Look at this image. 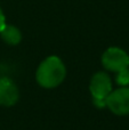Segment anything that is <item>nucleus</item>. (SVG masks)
<instances>
[{"label":"nucleus","instance_id":"f257e3e1","mask_svg":"<svg viewBox=\"0 0 129 130\" xmlns=\"http://www.w3.org/2000/svg\"><path fill=\"white\" fill-rule=\"evenodd\" d=\"M66 76V67L58 56H48L39 64L36 72V80L45 89L58 87Z\"/></svg>","mask_w":129,"mask_h":130},{"label":"nucleus","instance_id":"f03ea898","mask_svg":"<svg viewBox=\"0 0 129 130\" xmlns=\"http://www.w3.org/2000/svg\"><path fill=\"white\" fill-rule=\"evenodd\" d=\"M102 65L110 72H118L129 67V55L119 47H110L102 54Z\"/></svg>","mask_w":129,"mask_h":130},{"label":"nucleus","instance_id":"7ed1b4c3","mask_svg":"<svg viewBox=\"0 0 129 130\" xmlns=\"http://www.w3.org/2000/svg\"><path fill=\"white\" fill-rule=\"evenodd\" d=\"M105 103L113 114L120 117L129 115V87H119L112 90L105 99Z\"/></svg>","mask_w":129,"mask_h":130},{"label":"nucleus","instance_id":"20e7f679","mask_svg":"<svg viewBox=\"0 0 129 130\" xmlns=\"http://www.w3.org/2000/svg\"><path fill=\"white\" fill-rule=\"evenodd\" d=\"M89 91H90L93 99H103L105 101L106 97L112 91V80L111 76L106 72H96L90 79L89 82Z\"/></svg>","mask_w":129,"mask_h":130},{"label":"nucleus","instance_id":"39448f33","mask_svg":"<svg viewBox=\"0 0 129 130\" xmlns=\"http://www.w3.org/2000/svg\"><path fill=\"white\" fill-rule=\"evenodd\" d=\"M20 99V90L16 83L9 78H0V105L10 107Z\"/></svg>","mask_w":129,"mask_h":130},{"label":"nucleus","instance_id":"423d86ee","mask_svg":"<svg viewBox=\"0 0 129 130\" xmlns=\"http://www.w3.org/2000/svg\"><path fill=\"white\" fill-rule=\"evenodd\" d=\"M1 40L9 46H16L22 41V32L18 27L11 24H6L0 31Z\"/></svg>","mask_w":129,"mask_h":130},{"label":"nucleus","instance_id":"0eeeda50","mask_svg":"<svg viewBox=\"0 0 129 130\" xmlns=\"http://www.w3.org/2000/svg\"><path fill=\"white\" fill-rule=\"evenodd\" d=\"M116 81L119 86L121 87H126L129 85V69L122 70V71L118 72V75L116 78Z\"/></svg>","mask_w":129,"mask_h":130},{"label":"nucleus","instance_id":"6e6552de","mask_svg":"<svg viewBox=\"0 0 129 130\" xmlns=\"http://www.w3.org/2000/svg\"><path fill=\"white\" fill-rule=\"evenodd\" d=\"M93 104L98 108H104L106 107V103L103 99H93Z\"/></svg>","mask_w":129,"mask_h":130},{"label":"nucleus","instance_id":"1a4fd4ad","mask_svg":"<svg viewBox=\"0 0 129 130\" xmlns=\"http://www.w3.org/2000/svg\"><path fill=\"white\" fill-rule=\"evenodd\" d=\"M6 25V16H5L4 11H2L1 7H0V31H1V29Z\"/></svg>","mask_w":129,"mask_h":130},{"label":"nucleus","instance_id":"9d476101","mask_svg":"<svg viewBox=\"0 0 129 130\" xmlns=\"http://www.w3.org/2000/svg\"><path fill=\"white\" fill-rule=\"evenodd\" d=\"M0 78H1V76H0Z\"/></svg>","mask_w":129,"mask_h":130}]
</instances>
